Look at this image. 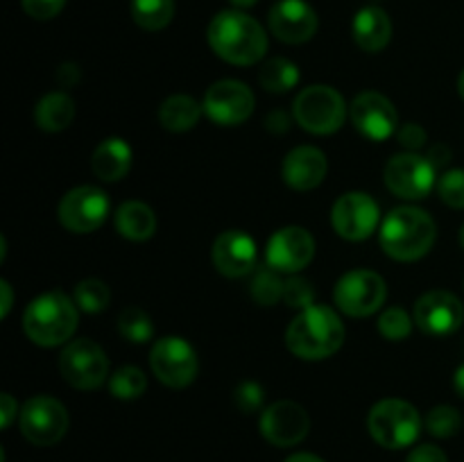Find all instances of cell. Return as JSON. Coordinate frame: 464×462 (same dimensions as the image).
<instances>
[{
	"mask_svg": "<svg viewBox=\"0 0 464 462\" xmlns=\"http://www.w3.org/2000/svg\"><path fill=\"white\" fill-rule=\"evenodd\" d=\"M150 367L163 385L179 390L193 383L199 370V361L188 340L179 338V335H166L154 342L152 351H150Z\"/></svg>",
	"mask_w": 464,
	"mask_h": 462,
	"instance_id": "30bf717a",
	"label": "cell"
},
{
	"mask_svg": "<svg viewBox=\"0 0 464 462\" xmlns=\"http://www.w3.org/2000/svg\"><path fill=\"white\" fill-rule=\"evenodd\" d=\"M68 410L59 399L48 394H36L27 399L18 415L21 433L27 442L36 447H53L66 435L68 430Z\"/></svg>",
	"mask_w": 464,
	"mask_h": 462,
	"instance_id": "9c48e42d",
	"label": "cell"
},
{
	"mask_svg": "<svg viewBox=\"0 0 464 462\" xmlns=\"http://www.w3.org/2000/svg\"><path fill=\"white\" fill-rule=\"evenodd\" d=\"M426 157H429L430 163H433V166L440 170V168L447 166L449 159H451V149H449L447 145L438 143V145H435V148H430V152L426 154Z\"/></svg>",
	"mask_w": 464,
	"mask_h": 462,
	"instance_id": "7bdbcfd3",
	"label": "cell"
},
{
	"mask_svg": "<svg viewBox=\"0 0 464 462\" xmlns=\"http://www.w3.org/2000/svg\"><path fill=\"white\" fill-rule=\"evenodd\" d=\"M353 41L365 53H381L392 39V21L381 7H362L353 18Z\"/></svg>",
	"mask_w": 464,
	"mask_h": 462,
	"instance_id": "603a6c76",
	"label": "cell"
},
{
	"mask_svg": "<svg viewBox=\"0 0 464 462\" xmlns=\"http://www.w3.org/2000/svg\"><path fill=\"white\" fill-rule=\"evenodd\" d=\"M285 462H324V460L313 456V453H295V456H290Z\"/></svg>",
	"mask_w": 464,
	"mask_h": 462,
	"instance_id": "f6af8a7d",
	"label": "cell"
},
{
	"mask_svg": "<svg viewBox=\"0 0 464 462\" xmlns=\"http://www.w3.org/2000/svg\"><path fill=\"white\" fill-rule=\"evenodd\" d=\"M57 80L59 84L66 86V89L68 86L77 84V80H80V68H77L75 63H63V66L57 71Z\"/></svg>",
	"mask_w": 464,
	"mask_h": 462,
	"instance_id": "b9f144b4",
	"label": "cell"
},
{
	"mask_svg": "<svg viewBox=\"0 0 464 462\" xmlns=\"http://www.w3.org/2000/svg\"><path fill=\"white\" fill-rule=\"evenodd\" d=\"M109 202L107 193L98 186H77L71 188L59 202V222L71 234H91L107 222Z\"/></svg>",
	"mask_w": 464,
	"mask_h": 462,
	"instance_id": "4fadbf2b",
	"label": "cell"
},
{
	"mask_svg": "<svg viewBox=\"0 0 464 462\" xmlns=\"http://www.w3.org/2000/svg\"><path fill=\"white\" fill-rule=\"evenodd\" d=\"M213 53L234 66H252L267 53V32L261 23L240 9L216 14L207 30Z\"/></svg>",
	"mask_w": 464,
	"mask_h": 462,
	"instance_id": "6da1fadb",
	"label": "cell"
},
{
	"mask_svg": "<svg viewBox=\"0 0 464 462\" xmlns=\"http://www.w3.org/2000/svg\"><path fill=\"white\" fill-rule=\"evenodd\" d=\"M284 303L290 308H297V311L313 306L315 303V288H313L311 281L297 274L290 276L284 288Z\"/></svg>",
	"mask_w": 464,
	"mask_h": 462,
	"instance_id": "d590c367",
	"label": "cell"
},
{
	"mask_svg": "<svg viewBox=\"0 0 464 462\" xmlns=\"http://www.w3.org/2000/svg\"><path fill=\"white\" fill-rule=\"evenodd\" d=\"M204 113L216 125L234 127L243 125L256 107L254 91L240 80H220L211 84L204 95Z\"/></svg>",
	"mask_w": 464,
	"mask_h": 462,
	"instance_id": "5bb4252c",
	"label": "cell"
},
{
	"mask_svg": "<svg viewBox=\"0 0 464 462\" xmlns=\"http://www.w3.org/2000/svg\"><path fill=\"white\" fill-rule=\"evenodd\" d=\"M77 308L84 313H102L111 302V290L100 279H84L75 285L72 293Z\"/></svg>",
	"mask_w": 464,
	"mask_h": 462,
	"instance_id": "1f68e13d",
	"label": "cell"
},
{
	"mask_svg": "<svg viewBox=\"0 0 464 462\" xmlns=\"http://www.w3.org/2000/svg\"><path fill=\"white\" fill-rule=\"evenodd\" d=\"M349 116H352L353 127L358 134L365 136L367 140L374 143H383V140L392 139L399 131V113L390 98L376 91H365L353 98L352 107H349Z\"/></svg>",
	"mask_w": 464,
	"mask_h": 462,
	"instance_id": "9a60e30c",
	"label": "cell"
},
{
	"mask_svg": "<svg viewBox=\"0 0 464 462\" xmlns=\"http://www.w3.org/2000/svg\"><path fill=\"white\" fill-rule=\"evenodd\" d=\"M343 320L331 306H313L299 311L285 331V344L302 361H324L344 344Z\"/></svg>",
	"mask_w": 464,
	"mask_h": 462,
	"instance_id": "7a4b0ae2",
	"label": "cell"
},
{
	"mask_svg": "<svg viewBox=\"0 0 464 462\" xmlns=\"http://www.w3.org/2000/svg\"><path fill=\"white\" fill-rule=\"evenodd\" d=\"M18 415H21V410H18L16 399H14L12 394L5 392L3 397H0V426H3V428H9L12 421L18 419Z\"/></svg>",
	"mask_w": 464,
	"mask_h": 462,
	"instance_id": "60d3db41",
	"label": "cell"
},
{
	"mask_svg": "<svg viewBox=\"0 0 464 462\" xmlns=\"http://www.w3.org/2000/svg\"><path fill=\"white\" fill-rule=\"evenodd\" d=\"M0 293H3V303H0V317H7L9 311H12V302H14L12 285H9L7 281H0Z\"/></svg>",
	"mask_w": 464,
	"mask_h": 462,
	"instance_id": "ee69618b",
	"label": "cell"
},
{
	"mask_svg": "<svg viewBox=\"0 0 464 462\" xmlns=\"http://www.w3.org/2000/svg\"><path fill=\"white\" fill-rule=\"evenodd\" d=\"M145 390H148V379L134 365L121 367V370L109 376V392L116 399H121V401L139 399L140 394H145Z\"/></svg>",
	"mask_w": 464,
	"mask_h": 462,
	"instance_id": "4dcf8cb0",
	"label": "cell"
},
{
	"mask_svg": "<svg viewBox=\"0 0 464 462\" xmlns=\"http://www.w3.org/2000/svg\"><path fill=\"white\" fill-rule=\"evenodd\" d=\"M302 80L297 63L290 62L285 57H272L263 63L261 72H258V82L270 93H288Z\"/></svg>",
	"mask_w": 464,
	"mask_h": 462,
	"instance_id": "4316f807",
	"label": "cell"
},
{
	"mask_svg": "<svg viewBox=\"0 0 464 462\" xmlns=\"http://www.w3.org/2000/svg\"><path fill=\"white\" fill-rule=\"evenodd\" d=\"M231 5H234L236 9H247V7H254V5L258 3V0H229Z\"/></svg>",
	"mask_w": 464,
	"mask_h": 462,
	"instance_id": "7dc6e473",
	"label": "cell"
},
{
	"mask_svg": "<svg viewBox=\"0 0 464 462\" xmlns=\"http://www.w3.org/2000/svg\"><path fill=\"white\" fill-rule=\"evenodd\" d=\"M284 288L285 281L281 279V272H276L267 263L254 272L252 297L258 306H275V303L284 302Z\"/></svg>",
	"mask_w": 464,
	"mask_h": 462,
	"instance_id": "f1b7e54d",
	"label": "cell"
},
{
	"mask_svg": "<svg viewBox=\"0 0 464 462\" xmlns=\"http://www.w3.org/2000/svg\"><path fill=\"white\" fill-rule=\"evenodd\" d=\"M406 462H449L447 453L435 444H421V447L412 448Z\"/></svg>",
	"mask_w": 464,
	"mask_h": 462,
	"instance_id": "ab89813d",
	"label": "cell"
},
{
	"mask_svg": "<svg viewBox=\"0 0 464 462\" xmlns=\"http://www.w3.org/2000/svg\"><path fill=\"white\" fill-rule=\"evenodd\" d=\"M417 329L433 338L456 333L464 322V306L460 299L447 290H430L421 294L412 311Z\"/></svg>",
	"mask_w": 464,
	"mask_h": 462,
	"instance_id": "2e32d148",
	"label": "cell"
},
{
	"mask_svg": "<svg viewBox=\"0 0 464 462\" xmlns=\"http://www.w3.org/2000/svg\"><path fill=\"white\" fill-rule=\"evenodd\" d=\"M397 139L408 152H417V149L426 145V130L421 125H417V122H406V125L399 127Z\"/></svg>",
	"mask_w": 464,
	"mask_h": 462,
	"instance_id": "f35d334b",
	"label": "cell"
},
{
	"mask_svg": "<svg viewBox=\"0 0 464 462\" xmlns=\"http://www.w3.org/2000/svg\"><path fill=\"white\" fill-rule=\"evenodd\" d=\"M367 428L376 444L397 451L417 442L421 433V417L420 410L403 399H383L374 403L367 415Z\"/></svg>",
	"mask_w": 464,
	"mask_h": 462,
	"instance_id": "5b68a950",
	"label": "cell"
},
{
	"mask_svg": "<svg viewBox=\"0 0 464 462\" xmlns=\"http://www.w3.org/2000/svg\"><path fill=\"white\" fill-rule=\"evenodd\" d=\"M388 285L374 270H349L335 284L334 299L340 311L349 317H370L385 303Z\"/></svg>",
	"mask_w": 464,
	"mask_h": 462,
	"instance_id": "52a82bcc",
	"label": "cell"
},
{
	"mask_svg": "<svg viewBox=\"0 0 464 462\" xmlns=\"http://www.w3.org/2000/svg\"><path fill=\"white\" fill-rule=\"evenodd\" d=\"M311 430V417L297 401L281 399L267 406L261 415V433L270 444L281 448L304 442Z\"/></svg>",
	"mask_w": 464,
	"mask_h": 462,
	"instance_id": "ac0fdd59",
	"label": "cell"
},
{
	"mask_svg": "<svg viewBox=\"0 0 464 462\" xmlns=\"http://www.w3.org/2000/svg\"><path fill=\"white\" fill-rule=\"evenodd\" d=\"M131 168V148L125 139H104L91 157V170L100 181H121Z\"/></svg>",
	"mask_w": 464,
	"mask_h": 462,
	"instance_id": "7402d4cb",
	"label": "cell"
},
{
	"mask_svg": "<svg viewBox=\"0 0 464 462\" xmlns=\"http://www.w3.org/2000/svg\"><path fill=\"white\" fill-rule=\"evenodd\" d=\"M256 240L243 229H227L213 240V267L227 279H240L256 267Z\"/></svg>",
	"mask_w": 464,
	"mask_h": 462,
	"instance_id": "d6986e66",
	"label": "cell"
},
{
	"mask_svg": "<svg viewBox=\"0 0 464 462\" xmlns=\"http://www.w3.org/2000/svg\"><path fill=\"white\" fill-rule=\"evenodd\" d=\"M204 107L186 93L170 95L159 107V122L168 131H188L199 122Z\"/></svg>",
	"mask_w": 464,
	"mask_h": 462,
	"instance_id": "484cf974",
	"label": "cell"
},
{
	"mask_svg": "<svg viewBox=\"0 0 464 462\" xmlns=\"http://www.w3.org/2000/svg\"><path fill=\"white\" fill-rule=\"evenodd\" d=\"M315 256V238L304 226H284L267 240L266 263L281 274H297Z\"/></svg>",
	"mask_w": 464,
	"mask_h": 462,
	"instance_id": "e0dca14e",
	"label": "cell"
},
{
	"mask_svg": "<svg viewBox=\"0 0 464 462\" xmlns=\"http://www.w3.org/2000/svg\"><path fill=\"white\" fill-rule=\"evenodd\" d=\"M263 401H266V392H263V388L256 380H243V383H238V388L234 390L236 408H238L240 412H245V415H252V412L261 410Z\"/></svg>",
	"mask_w": 464,
	"mask_h": 462,
	"instance_id": "8d00e7d4",
	"label": "cell"
},
{
	"mask_svg": "<svg viewBox=\"0 0 464 462\" xmlns=\"http://www.w3.org/2000/svg\"><path fill=\"white\" fill-rule=\"evenodd\" d=\"M80 308L75 299L62 290H50L27 303L23 313L25 335L39 347H59L72 338L80 322Z\"/></svg>",
	"mask_w": 464,
	"mask_h": 462,
	"instance_id": "277c9868",
	"label": "cell"
},
{
	"mask_svg": "<svg viewBox=\"0 0 464 462\" xmlns=\"http://www.w3.org/2000/svg\"><path fill=\"white\" fill-rule=\"evenodd\" d=\"M21 3L27 16L36 18V21H50L66 7V0H21Z\"/></svg>",
	"mask_w": 464,
	"mask_h": 462,
	"instance_id": "74e56055",
	"label": "cell"
},
{
	"mask_svg": "<svg viewBox=\"0 0 464 462\" xmlns=\"http://www.w3.org/2000/svg\"><path fill=\"white\" fill-rule=\"evenodd\" d=\"M293 116L302 130L311 134L324 136L334 134L344 125L347 118V104L340 91L326 84L306 86L302 93L295 98Z\"/></svg>",
	"mask_w": 464,
	"mask_h": 462,
	"instance_id": "8992f818",
	"label": "cell"
},
{
	"mask_svg": "<svg viewBox=\"0 0 464 462\" xmlns=\"http://www.w3.org/2000/svg\"><path fill=\"white\" fill-rule=\"evenodd\" d=\"M326 172H329L326 154L315 145H299V148L290 149L285 154L284 168H281L285 186L299 190V193L317 188L324 181Z\"/></svg>",
	"mask_w": 464,
	"mask_h": 462,
	"instance_id": "44dd1931",
	"label": "cell"
},
{
	"mask_svg": "<svg viewBox=\"0 0 464 462\" xmlns=\"http://www.w3.org/2000/svg\"><path fill=\"white\" fill-rule=\"evenodd\" d=\"M75 120V100L62 91L44 95L34 107V122L44 131H62Z\"/></svg>",
	"mask_w": 464,
	"mask_h": 462,
	"instance_id": "d4e9b609",
	"label": "cell"
},
{
	"mask_svg": "<svg viewBox=\"0 0 464 462\" xmlns=\"http://www.w3.org/2000/svg\"><path fill=\"white\" fill-rule=\"evenodd\" d=\"M458 91H460V95L464 100V71L460 72V77H458Z\"/></svg>",
	"mask_w": 464,
	"mask_h": 462,
	"instance_id": "c3c4849f",
	"label": "cell"
},
{
	"mask_svg": "<svg viewBox=\"0 0 464 462\" xmlns=\"http://www.w3.org/2000/svg\"><path fill=\"white\" fill-rule=\"evenodd\" d=\"M453 385H456V392L460 394V397L464 399V365L458 367L456 379H453Z\"/></svg>",
	"mask_w": 464,
	"mask_h": 462,
	"instance_id": "bcb514c9",
	"label": "cell"
},
{
	"mask_svg": "<svg viewBox=\"0 0 464 462\" xmlns=\"http://www.w3.org/2000/svg\"><path fill=\"white\" fill-rule=\"evenodd\" d=\"M460 245H462V249H464V225H462V229H460Z\"/></svg>",
	"mask_w": 464,
	"mask_h": 462,
	"instance_id": "681fc988",
	"label": "cell"
},
{
	"mask_svg": "<svg viewBox=\"0 0 464 462\" xmlns=\"http://www.w3.org/2000/svg\"><path fill=\"white\" fill-rule=\"evenodd\" d=\"M267 23L272 34L290 45L311 41L320 25L315 9L306 0H279L267 14Z\"/></svg>",
	"mask_w": 464,
	"mask_h": 462,
	"instance_id": "ffe728a7",
	"label": "cell"
},
{
	"mask_svg": "<svg viewBox=\"0 0 464 462\" xmlns=\"http://www.w3.org/2000/svg\"><path fill=\"white\" fill-rule=\"evenodd\" d=\"M118 331L131 344H145L154 338V322L143 308L130 306L118 317Z\"/></svg>",
	"mask_w": 464,
	"mask_h": 462,
	"instance_id": "f546056e",
	"label": "cell"
},
{
	"mask_svg": "<svg viewBox=\"0 0 464 462\" xmlns=\"http://www.w3.org/2000/svg\"><path fill=\"white\" fill-rule=\"evenodd\" d=\"M435 238H438V226L424 208H392L381 222V247L394 261L411 263L426 256L435 245Z\"/></svg>",
	"mask_w": 464,
	"mask_h": 462,
	"instance_id": "3957f363",
	"label": "cell"
},
{
	"mask_svg": "<svg viewBox=\"0 0 464 462\" xmlns=\"http://www.w3.org/2000/svg\"><path fill=\"white\" fill-rule=\"evenodd\" d=\"M390 193L401 199H424L438 186V168L417 152L394 154L383 172Z\"/></svg>",
	"mask_w": 464,
	"mask_h": 462,
	"instance_id": "8fae6325",
	"label": "cell"
},
{
	"mask_svg": "<svg viewBox=\"0 0 464 462\" xmlns=\"http://www.w3.org/2000/svg\"><path fill=\"white\" fill-rule=\"evenodd\" d=\"M412 324H415V320L403 308H385L379 317V333L390 342H401L412 333Z\"/></svg>",
	"mask_w": 464,
	"mask_h": 462,
	"instance_id": "d6a6232c",
	"label": "cell"
},
{
	"mask_svg": "<svg viewBox=\"0 0 464 462\" xmlns=\"http://www.w3.org/2000/svg\"><path fill=\"white\" fill-rule=\"evenodd\" d=\"M175 16V0H131V18L148 32H159L170 25Z\"/></svg>",
	"mask_w": 464,
	"mask_h": 462,
	"instance_id": "83f0119b",
	"label": "cell"
},
{
	"mask_svg": "<svg viewBox=\"0 0 464 462\" xmlns=\"http://www.w3.org/2000/svg\"><path fill=\"white\" fill-rule=\"evenodd\" d=\"M438 195L447 207L464 208V170L453 168L438 179Z\"/></svg>",
	"mask_w": 464,
	"mask_h": 462,
	"instance_id": "e575fe53",
	"label": "cell"
},
{
	"mask_svg": "<svg viewBox=\"0 0 464 462\" xmlns=\"http://www.w3.org/2000/svg\"><path fill=\"white\" fill-rule=\"evenodd\" d=\"M381 222L383 220H381L376 199L361 190H349V193L340 195L331 208V225H334L335 234L352 243L370 238L379 229Z\"/></svg>",
	"mask_w": 464,
	"mask_h": 462,
	"instance_id": "7c38bea8",
	"label": "cell"
},
{
	"mask_svg": "<svg viewBox=\"0 0 464 462\" xmlns=\"http://www.w3.org/2000/svg\"><path fill=\"white\" fill-rule=\"evenodd\" d=\"M426 430H429L433 438H453L458 435V430L462 428V417L460 412L453 406H435L433 410L426 415Z\"/></svg>",
	"mask_w": 464,
	"mask_h": 462,
	"instance_id": "836d02e7",
	"label": "cell"
},
{
	"mask_svg": "<svg viewBox=\"0 0 464 462\" xmlns=\"http://www.w3.org/2000/svg\"><path fill=\"white\" fill-rule=\"evenodd\" d=\"M63 380L77 390H95L109 379V358L98 342L89 338L72 340L59 356Z\"/></svg>",
	"mask_w": 464,
	"mask_h": 462,
	"instance_id": "ba28073f",
	"label": "cell"
},
{
	"mask_svg": "<svg viewBox=\"0 0 464 462\" xmlns=\"http://www.w3.org/2000/svg\"><path fill=\"white\" fill-rule=\"evenodd\" d=\"M113 225H116V231L122 238L143 243V240L152 238L154 231H157V216H154L148 204L134 199V202L121 204L116 217H113Z\"/></svg>",
	"mask_w": 464,
	"mask_h": 462,
	"instance_id": "cb8c5ba5",
	"label": "cell"
}]
</instances>
